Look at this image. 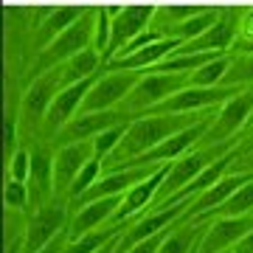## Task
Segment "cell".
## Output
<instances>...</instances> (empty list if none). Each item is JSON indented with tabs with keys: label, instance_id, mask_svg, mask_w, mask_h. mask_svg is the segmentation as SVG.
Returning a JSON list of instances; mask_svg holds the SVG:
<instances>
[{
	"label": "cell",
	"instance_id": "7bdbcfd3",
	"mask_svg": "<svg viewBox=\"0 0 253 253\" xmlns=\"http://www.w3.org/2000/svg\"><path fill=\"white\" fill-rule=\"evenodd\" d=\"M225 253H234V248H231V251H225Z\"/></svg>",
	"mask_w": 253,
	"mask_h": 253
},
{
	"label": "cell",
	"instance_id": "277c9868",
	"mask_svg": "<svg viewBox=\"0 0 253 253\" xmlns=\"http://www.w3.org/2000/svg\"><path fill=\"white\" fill-rule=\"evenodd\" d=\"M68 222H71L68 219V203L62 197L45 200L34 211V217L23 225V231H26V248H23V253L42 251L56 234H62L65 228H68Z\"/></svg>",
	"mask_w": 253,
	"mask_h": 253
},
{
	"label": "cell",
	"instance_id": "836d02e7",
	"mask_svg": "<svg viewBox=\"0 0 253 253\" xmlns=\"http://www.w3.org/2000/svg\"><path fill=\"white\" fill-rule=\"evenodd\" d=\"M110 14H113V11L99 9L96 11V26H93V48H96L101 56L107 54L110 40H113V23H110Z\"/></svg>",
	"mask_w": 253,
	"mask_h": 253
},
{
	"label": "cell",
	"instance_id": "7c38bea8",
	"mask_svg": "<svg viewBox=\"0 0 253 253\" xmlns=\"http://www.w3.org/2000/svg\"><path fill=\"white\" fill-rule=\"evenodd\" d=\"M99 76H101V71L87 76V79H82V82L65 84L62 90L56 93V99L51 101V107H48V113H45V126L51 132H54V129H62L65 124H71L73 118H76V113H79V107L84 104L90 87L99 82Z\"/></svg>",
	"mask_w": 253,
	"mask_h": 253
},
{
	"label": "cell",
	"instance_id": "7402d4cb",
	"mask_svg": "<svg viewBox=\"0 0 253 253\" xmlns=\"http://www.w3.org/2000/svg\"><path fill=\"white\" fill-rule=\"evenodd\" d=\"M234 158H236V149H231V152H225V155H219L217 161L208 163L206 169H203V172H200L197 177H194V180H191L189 186L180 191V194H174V197L169 200L166 206H172V203H191V200H197L206 189H211L217 180H222V177H225L228 166L234 163Z\"/></svg>",
	"mask_w": 253,
	"mask_h": 253
},
{
	"label": "cell",
	"instance_id": "6da1fadb",
	"mask_svg": "<svg viewBox=\"0 0 253 253\" xmlns=\"http://www.w3.org/2000/svg\"><path fill=\"white\" fill-rule=\"evenodd\" d=\"M208 118V113H152V116H144V118H132L129 126H126V135L124 141L118 144V149L113 152L118 163L129 161V158H135L141 152H149L155 149L158 144L163 141H169L172 135L183 132V129H189L194 126L197 121Z\"/></svg>",
	"mask_w": 253,
	"mask_h": 253
},
{
	"label": "cell",
	"instance_id": "f35d334b",
	"mask_svg": "<svg viewBox=\"0 0 253 253\" xmlns=\"http://www.w3.org/2000/svg\"><path fill=\"white\" fill-rule=\"evenodd\" d=\"M234 253H253V231H248V234L234 245Z\"/></svg>",
	"mask_w": 253,
	"mask_h": 253
},
{
	"label": "cell",
	"instance_id": "d6986e66",
	"mask_svg": "<svg viewBox=\"0 0 253 253\" xmlns=\"http://www.w3.org/2000/svg\"><path fill=\"white\" fill-rule=\"evenodd\" d=\"M59 84H65V68H51V71L40 73L34 79V84L26 90V96H23V116L26 118H45L48 107H51V101L56 99V87Z\"/></svg>",
	"mask_w": 253,
	"mask_h": 253
},
{
	"label": "cell",
	"instance_id": "52a82bcc",
	"mask_svg": "<svg viewBox=\"0 0 253 253\" xmlns=\"http://www.w3.org/2000/svg\"><path fill=\"white\" fill-rule=\"evenodd\" d=\"M189 84V76L186 73H144L141 76V82L135 84V90L126 96V107L132 110H155L158 104H163V101L169 99V96H174L177 90H183Z\"/></svg>",
	"mask_w": 253,
	"mask_h": 253
},
{
	"label": "cell",
	"instance_id": "8d00e7d4",
	"mask_svg": "<svg viewBox=\"0 0 253 253\" xmlns=\"http://www.w3.org/2000/svg\"><path fill=\"white\" fill-rule=\"evenodd\" d=\"M14 144H17V121H14V116H6V158L9 161H11V155L17 152Z\"/></svg>",
	"mask_w": 253,
	"mask_h": 253
},
{
	"label": "cell",
	"instance_id": "7a4b0ae2",
	"mask_svg": "<svg viewBox=\"0 0 253 253\" xmlns=\"http://www.w3.org/2000/svg\"><path fill=\"white\" fill-rule=\"evenodd\" d=\"M231 149H236V138H228V141H219V144H206L203 149L186 152V155H180L177 161H172L169 163V174H166V180L161 183L152 208H163L174 194H180V191L186 189V186H189L203 169H206L208 163H214L219 155L231 152ZM152 208H149V211H152Z\"/></svg>",
	"mask_w": 253,
	"mask_h": 253
},
{
	"label": "cell",
	"instance_id": "ac0fdd59",
	"mask_svg": "<svg viewBox=\"0 0 253 253\" xmlns=\"http://www.w3.org/2000/svg\"><path fill=\"white\" fill-rule=\"evenodd\" d=\"M183 42H186L183 37H163V40H158L152 45H144L141 51H135V54L118 56V59L107 62L104 68H107V71H152L158 62H163L166 56H172Z\"/></svg>",
	"mask_w": 253,
	"mask_h": 253
},
{
	"label": "cell",
	"instance_id": "ab89813d",
	"mask_svg": "<svg viewBox=\"0 0 253 253\" xmlns=\"http://www.w3.org/2000/svg\"><path fill=\"white\" fill-rule=\"evenodd\" d=\"M242 37H245V42H253V11H248V17L242 23Z\"/></svg>",
	"mask_w": 253,
	"mask_h": 253
},
{
	"label": "cell",
	"instance_id": "4316f807",
	"mask_svg": "<svg viewBox=\"0 0 253 253\" xmlns=\"http://www.w3.org/2000/svg\"><path fill=\"white\" fill-rule=\"evenodd\" d=\"M84 11L82 9H73V6H65V9H56L51 17L42 23V28H40V48H45L48 42H54L59 34H65L68 28L76 23V20L82 17Z\"/></svg>",
	"mask_w": 253,
	"mask_h": 253
},
{
	"label": "cell",
	"instance_id": "cb8c5ba5",
	"mask_svg": "<svg viewBox=\"0 0 253 253\" xmlns=\"http://www.w3.org/2000/svg\"><path fill=\"white\" fill-rule=\"evenodd\" d=\"M208 228V219H194V222H177L163 239L158 253H197V245Z\"/></svg>",
	"mask_w": 253,
	"mask_h": 253
},
{
	"label": "cell",
	"instance_id": "8992f818",
	"mask_svg": "<svg viewBox=\"0 0 253 253\" xmlns=\"http://www.w3.org/2000/svg\"><path fill=\"white\" fill-rule=\"evenodd\" d=\"M189 206H191V203H172V206L146 211L144 217H138L135 222L124 231V234L118 236L116 251H113V253H126L132 245L144 242V239H149V236H155V234H161V231H166V228L177 225V222L183 219V214L189 211Z\"/></svg>",
	"mask_w": 253,
	"mask_h": 253
},
{
	"label": "cell",
	"instance_id": "44dd1931",
	"mask_svg": "<svg viewBox=\"0 0 253 253\" xmlns=\"http://www.w3.org/2000/svg\"><path fill=\"white\" fill-rule=\"evenodd\" d=\"M118 121H126V118H118L116 113H110V110H99V113H84L82 110L79 118H73L71 124H65L59 129V138H62L65 144H73V141H90L96 138L99 132L110 129L113 124Z\"/></svg>",
	"mask_w": 253,
	"mask_h": 253
},
{
	"label": "cell",
	"instance_id": "2e32d148",
	"mask_svg": "<svg viewBox=\"0 0 253 253\" xmlns=\"http://www.w3.org/2000/svg\"><path fill=\"white\" fill-rule=\"evenodd\" d=\"M166 174H169V163H163L161 169L155 174H149L146 180L135 183L132 189H126L124 194H121V203H118V211L116 217H113V222H124L129 217H135V214H141V211H149L155 203V197H158V189H161V183L166 180Z\"/></svg>",
	"mask_w": 253,
	"mask_h": 253
},
{
	"label": "cell",
	"instance_id": "4fadbf2b",
	"mask_svg": "<svg viewBox=\"0 0 253 253\" xmlns=\"http://www.w3.org/2000/svg\"><path fill=\"white\" fill-rule=\"evenodd\" d=\"M253 177V172H231L225 174L222 180H217L211 189H206L203 194H200L197 200H191L189 211L183 214L180 222H194V219H211L214 217V211H217L222 203H225L231 194H234L239 186H245V183Z\"/></svg>",
	"mask_w": 253,
	"mask_h": 253
},
{
	"label": "cell",
	"instance_id": "b9f144b4",
	"mask_svg": "<svg viewBox=\"0 0 253 253\" xmlns=\"http://www.w3.org/2000/svg\"><path fill=\"white\" fill-rule=\"evenodd\" d=\"M245 161H248V166H253V149L251 152H245Z\"/></svg>",
	"mask_w": 253,
	"mask_h": 253
},
{
	"label": "cell",
	"instance_id": "d590c367",
	"mask_svg": "<svg viewBox=\"0 0 253 253\" xmlns=\"http://www.w3.org/2000/svg\"><path fill=\"white\" fill-rule=\"evenodd\" d=\"M9 177H11V180H20V183H28V177H31V152L17 149V152L11 155Z\"/></svg>",
	"mask_w": 253,
	"mask_h": 253
},
{
	"label": "cell",
	"instance_id": "5b68a950",
	"mask_svg": "<svg viewBox=\"0 0 253 253\" xmlns=\"http://www.w3.org/2000/svg\"><path fill=\"white\" fill-rule=\"evenodd\" d=\"M242 90L239 84H214V87H194V84H186L183 90H177L174 96L158 104L149 113H203V110H211L217 104H225L231 96Z\"/></svg>",
	"mask_w": 253,
	"mask_h": 253
},
{
	"label": "cell",
	"instance_id": "f1b7e54d",
	"mask_svg": "<svg viewBox=\"0 0 253 253\" xmlns=\"http://www.w3.org/2000/svg\"><path fill=\"white\" fill-rule=\"evenodd\" d=\"M214 214L217 217H245V214H253V177L245 186H239Z\"/></svg>",
	"mask_w": 253,
	"mask_h": 253
},
{
	"label": "cell",
	"instance_id": "d4e9b609",
	"mask_svg": "<svg viewBox=\"0 0 253 253\" xmlns=\"http://www.w3.org/2000/svg\"><path fill=\"white\" fill-rule=\"evenodd\" d=\"M121 234H124V222H107V225L96 228V231H90V234L71 239V242L65 245L62 253H96V251H101L104 245L113 242V239L121 236Z\"/></svg>",
	"mask_w": 253,
	"mask_h": 253
},
{
	"label": "cell",
	"instance_id": "30bf717a",
	"mask_svg": "<svg viewBox=\"0 0 253 253\" xmlns=\"http://www.w3.org/2000/svg\"><path fill=\"white\" fill-rule=\"evenodd\" d=\"M208 126H211V121L203 118V121H197L194 126H189V129H183V132L172 135L169 141L158 144L155 149H149V152H141V155H135V158H129V161L118 163V169H121V166H149V163H152V166H161V163L177 161V158L189 152L203 135H208Z\"/></svg>",
	"mask_w": 253,
	"mask_h": 253
},
{
	"label": "cell",
	"instance_id": "5bb4252c",
	"mask_svg": "<svg viewBox=\"0 0 253 253\" xmlns=\"http://www.w3.org/2000/svg\"><path fill=\"white\" fill-rule=\"evenodd\" d=\"M93 158V138L90 141H73L65 144L59 152L54 155V197L68 194L76 180V174L82 172V166Z\"/></svg>",
	"mask_w": 253,
	"mask_h": 253
},
{
	"label": "cell",
	"instance_id": "e575fe53",
	"mask_svg": "<svg viewBox=\"0 0 253 253\" xmlns=\"http://www.w3.org/2000/svg\"><path fill=\"white\" fill-rule=\"evenodd\" d=\"M3 200H6V208L9 211H23L28 206V183L20 180H6V189H3Z\"/></svg>",
	"mask_w": 253,
	"mask_h": 253
},
{
	"label": "cell",
	"instance_id": "e0dca14e",
	"mask_svg": "<svg viewBox=\"0 0 253 253\" xmlns=\"http://www.w3.org/2000/svg\"><path fill=\"white\" fill-rule=\"evenodd\" d=\"M118 203H121V194H113V197H99V200H87V203H82L79 211L71 217L68 222V231H71V239L76 236H84L96 231V228L107 225L113 222L118 211Z\"/></svg>",
	"mask_w": 253,
	"mask_h": 253
},
{
	"label": "cell",
	"instance_id": "9a60e30c",
	"mask_svg": "<svg viewBox=\"0 0 253 253\" xmlns=\"http://www.w3.org/2000/svg\"><path fill=\"white\" fill-rule=\"evenodd\" d=\"M113 14H116V23H113V40H110V48L104 54V65L110 59H116L129 40H135L141 31H146L155 9L152 6H126V9H113Z\"/></svg>",
	"mask_w": 253,
	"mask_h": 253
},
{
	"label": "cell",
	"instance_id": "f546056e",
	"mask_svg": "<svg viewBox=\"0 0 253 253\" xmlns=\"http://www.w3.org/2000/svg\"><path fill=\"white\" fill-rule=\"evenodd\" d=\"M126 126H129V121H118V124H113L110 129H104V132H99V135L93 138V158L104 161L107 155L116 152L118 144H121L124 135H126Z\"/></svg>",
	"mask_w": 253,
	"mask_h": 253
},
{
	"label": "cell",
	"instance_id": "4dcf8cb0",
	"mask_svg": "<svg viewBox=\"0 0 253 253\" xmlns=\"http://www.w3.org/2000/svg\"><path fill=\"white\" fill-rule=\"evenodd\" d=\"M217 20H219V11H200V14H191L189 20H183L180 26H177V37H183V40H197V37L206 34Z\"/></svg>",
	"mask_w": 253,
	"mask_h": 253
},
{
	"label": "cell",
	"instance_id": "603a6c76",
	"mask_svg": "<svg viewBox=\"0 0 253 253\" xmlns=\"http://www.w3.org/2000/svg\"><path fill=\"white\" fill-rule=\"evenodd\" d=\"M28 189L34 194L37 208L42 206L40 200L54 197V155L48 149H34L31 152V177H28Z\"/></svg>",
	"mask_w": 253,
	"mask_h": 253
},
{
	"label": "cell",
	"instance_id": "9c48e42d",
	"mask_svg": "<svg viewBox=\"0 0 253 253\" xmlns=\"http://www.w3.org/2000/svg\"><path fill=\"white\" fill-rule=\"evenodd\" d=\"M251 116H253V84L242 87L236 96H231L219 107L217 121H211V126H208V144H219V141L234 138L239 129L251 124Z\"/></svg>",
	"mask_w": 253,
	"mask_h": 253
},
{
	"label": "cell",
	"instance_id": "ba28073f",
	"mask_svg": "<svg viewBox=\"0 0 253 253\" xmlns=\"http://www.w3.org/2000/svg\"><path fill=\"white\" fill-rule=\"evenodd\" d=\"M141 76H144V71H110L107 76H99V82L90 87L82 110L84 113L110 110L113 104L124 101L129 93L135 90V84L141 82Z\"/></svg>",
	"mask_w": 253,
	"mask_h": 253
},
{
	"label": "cell",
	"instance_id": "1f68e13d",
	"mask_svg": "<svg viewBox=\"0 0 253 253\" xmlns=\"http://www.w3.org/2000/svg\"><path fill=\"white\" fill-rule=\"evenodd\" d=\"M104 169V161H99V158H90V161L82 166V172L76 174V180H73L71 191H68V197L71 200H79L84 191L93 189V183L99 180V172Z\"/></svg>",
	"mask_w": 253,
	"mask_h": 253
},
{
	"label": "cell",
	"instance_id": "3957f363",
	"mask_svg": "<svg viewBox=\"0 0 253 253\" xmlns=\"http://www.w3.org/2000/svg\"><path fill=\"white\" fill-rule=\"evenodd\" d=\"M93 26H96V11L93 14H82L76 23H73L65 34H59L54 42H48L45 48H40V56H37V73H45L51 68H59L62 59H71L79 51H84L87 45H93Z\"/></svg>",
	"mask_w": 253,
	"mask_h": 253
},
{
	"label": "cell",
	"instance_id": "d6a6232c",
	"mask_svg": "<svg viewBox=\"0 0 253 253\" xmlns=\"http://www.w3.org/2000/svg\"><path fill=\"white\" fill-rule=\"evenodd\" d=\"M253 84V54H245V56H236L231 59V68L225 73V82L222 84Z\"/></svg>",
	"mask_w": 253,
	"mask_h": 253
},
{
	"label": "cell",
	"instance_id": "484cf974",
	"mask_svg": "<svg viewBox=\"0 0 253 253\" xmlns=\"http://www.w3.org/2000/svg\"><path fill=\"white\" fill-rule=\"evenodd\" d=\"M101 68H104V56H101L93 45H87L84 51H79L76 56L68 59V65H65V84L87 79V76H93V73H99Z\"/></svg>",
	"mask_w": 253,
	"mask_h": 253
},
{
	"label": "cell",
	"instance_id": "60d3db41",
	"mask_svg": "<svg viewBox=\"0 0 253 253\" xmlns=\"http://www.w3.org/2000/svg\"><path fill=\"white\" fill-rule=\"evenodd\" d=\"M116 242H118V236L113 239V242H107V245H104L101 251H96V253H113V251H116Z\"/></svg>",
	"mask_w": 253,
	"mask_h": 253
},
{
	"label": "cell",
	"instance_id": "ffe728a7",
	"mask_svg": "<svg viewBox=\"0 0 253 253\" xmlns=\"http://www.w3.org/2000/svg\"><path fill=\"white\" fill-rule=\"evenodd\" d=\"M236 11H219V20L208 28L203 37L189 40V45H180V54H200V51H228L236 34Z\"/></svg>",
	"mask_w": 253,
	"mask_h": 253
},
{
	"label": "cell",
	"instance_id": "8fae6325",
	"mask_svg": "<svg viewBox=\"0 0 253 253\" xmlns=\"http://www.w3.org/2000/svg\"><path fill=\"white\" fill-rule=\"evenodd\" d=\"M248 231H253V214L245 217H217L208 219V228L197 245V253H225L231 251Z\"/></svg>",
	"mask_w": 253,
	"mask_h": 253
},
{
	"label": "cell",
	"instance_id": "83f0119b",
	"mask_svg": "<svg viewBox=\"0 0 253 253\" xmlns=\"http://www.w3.org/2000/svg\"><path fill=\"white\" fill-rule=\"evenodd\" d=\"M228 68H231V59L222 54V56H217V59L206 62L203 68H197V71H191L189 84H194V87H214V84H222Z\"/></svg>",
	"mask_w": 253,
	"mask_h": 253
},
{
	"label": "cell",
	"instance_id": "74e56055",
	"mask_svg": "<svg viewBox=\"0 0 253 253\" xmlns=\"http://www.w3.org/2000/svg\"><path fill=\"white\" fill-rule=\"evenodd\" d=\"M71 242V231H68V228H65L62 234H56L54 239H51V242L45 245V248H42V251H37V253H62L65 251V245Z\"/></svg>",
	"mask_w": 253,
	"mask_h": 253
}]
</instances>
